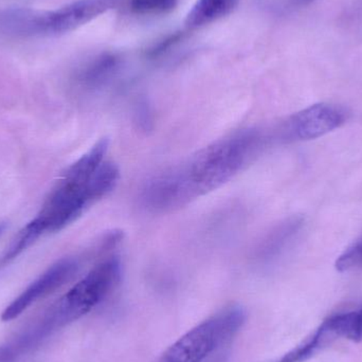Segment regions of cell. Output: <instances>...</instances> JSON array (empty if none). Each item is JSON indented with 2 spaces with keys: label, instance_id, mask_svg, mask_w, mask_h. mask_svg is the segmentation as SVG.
<instances>
[{
  "label": "cell",
  "instance_id": "cell-15",
  "mask_svg": "<svg viewBox=\"0 0 362 362\" xmlns=\"http://www.w3.org/2000/svg\"><path fill=\"white\" fill-rule=\"evenodd\" d=\"M339 272H357L362 269V238L349 247L336 261Z\"/></svg>",
  "mask_w": 362,
  "mask_h": 362
},
{
  "label": "cell",
  "instance_id": "cell-18",
  "mask_svg": "<svg viewBox=\"0 0 362 362\" xmlns=\"http://www.w3.org/2000/svg\"><path fill=\"white\" fill-rule=\"evenodd\" d=\"M227 356L228 352L225 351V348H223L204 362H227Z\"/></svg>",
  "mask_w": 362,
  "mask_h": 362
},
{
  "label": "cell",
  "instance_id": "cell-9",
  "mask_svg": "<svg viewBox=\"0 0 362 362\" xmlns=\"http://www.w3.org/2000/svg\"><path fill=\"white\" fill-rule=\"evenodd\" d=\"M120 59L112 53H103L83 64L74 74V82L85 91L102 88L120 69Z\"/></svg>",
  "mask_w": 362,
  "mask_h": 362
},
{
  "label": "cell",
  "instance_id": "cell-6",
  "mask_svg": "<svg viewBox=\"0 0 362 362\" xmlns=\"http://www.w3.org/2000/svg\"><path fill=\"white\" fill-rule=\"evenodd\" d=\"M348 119L349 112L341 106L315 104L279 123L272 137L280 144L317 139L339 129Z\"/></svg>",
  "mask_w": 362,
  "mask_h": 362
},
{
  "label": "cell",
  "instance_id": "cell-17",
  "mask_svg": "<svg viewBox=\"0 0 362 362\" xmlns=\"http://www.w3.org/2000/svg\"><path fill=\"white\" fill-rule=\"evenodd\" d=\"M21 353L15 341L0 346V362H14Z\"/></svg>",
  "mask_w": 362,
  "mask_h": 362
},
{
  "label": "cell",
  "instance_id": "cell-7",
  "mask_svg": "<svg viewBox=\"0 0 362 362\" xmlns=\"http://www.w3.org/2000/svg\"><path fill=\"white\" fill-rule=\"evenodd\" d=\"M78 262L72 257H66L53 264L4 310L1 320L8 322L18 318L32 304L71 281L78 272Z\"/></svg>",
  "mask_w": 362,
  "mask_h": 362
},
{
  "label": "cell",
  "instance_id": "cell-1",
  "mask_svg": "<svg viewBox=\"0 0 362 362\" xmlns=\"http://www.w3.org/2000/svg\"><path fill=\"white\" fill-rule=\"evenodd\" d=\"M257 129H243L198 152L187 163L153 177L140 194L142 206L153 213L180 209L231 180L264 144Z\"/></svg>",
  "mask_w": 362,
  "mask_h": 362
},
{
  "label": "cell",
  "instance_id": "cell-14",
  "mask_svg": "<svg viewBox=\"0 0 362 362\" xmlns=\"http://www.w3.org/2000/svg\"><path fill=\"white\" fill-rule=\"evenodd\" d=\"M178 0H129V10L136 15L167 14L175 10Z\"/></svg>",
  "mask_w": 362,
  "mask_h": 362
},
{
  "label": "cell",
  "instance_id": "cell-5",
  "mask_svg": "<svg viewBox=\"0 0 362 362\" xmlns=\"http://www.w3.org/2000/svg\"><path fill=\"white\" fill-rule=\"evenodd\" d=\"M246 313L229 306L187 332L159 362H204L225 348L244 325Z\"/></svg>",
  "mask_w": 362,
  "mask_h": 362
},
{
  "label": "cell",
  "instance_id": "cell-19",
  "mask_svg": "<svg viewBox=\"0 0 362 362\" xmlns=\"http://www.w3.org/2000/svg\"><path fill=\"white\" fill-rule=\"evenodd\" d=\"M291 4H295L297 6H308V4H312L315 0H291Z\"/></svg>",
  "mask_w": 362,
  "mask_h": 362
},
{
  "label": "cell",
  "instance_id": "cell-3",
  "mask_svg": "<svg viewBox=\"0 0 362 362\" xmlns=\"http://www.w3.org/2000/svg\"><path fill=\"white\" fill-rule=\"evenodd\" d=\"M119 0H76L54 11L14 8L0 16V25L11 35L57 36L78 29L114 8Z\"/></svg>",
  "mask_w": 362,
  "mask_h": 362
},
{
  "label": "cell",
  "instance_id": "cell-16",
  "mask_svg": "<svg viewBox=\"0 0 362 362\" xmlns=\"http://www.w3.org/2000/svg\"><path fill=\"white\" fill-rule=\"evenodd\" d=\"M134 115H135V121L138 127L144 132L152 131L154 127V116H153V110L146 102H140Z\"/></svg>",
  "mask_w": 362,
  "mask_h": 362
},
{
  "label": "cell",
  "instance_id": "cell-8",
  "mask_svg": "<svg viewBox=\"0 0 362 362\" xmlns=\"http://www.w3.org/2000/svg\"><path fill=\"white\" fill-rule=\"evenodd\" d=\"M304 227L301 216H291L272 228L255 249V259L259 262H272L281 257L297 240Z\"/></svg>",
  "mask_w": 362,
  "mask_h": 362
},
{
  "label": "cell",
  "instance_id": "cell-11",
  "mask_svg": "<svg viewBox=\"0 0 362 362\" xmlns=\"http://www.w3.org/2000/svg\"><path fill=\"white\" fill-rule=\"evenodd\" d=\"M238 0H197L187 17V25L200 28L229 14Z\"/></svg>",
  "mask_w": 362,
  "mask_h": 362
},
{
  "label": "cell",
  "instance_id": "cell-20",
  "mask_svg": "<svg viewBox=\"0 0 362 362\" xmlns=\"http://www.w3.org/2000/svg\"><path fill=\"white\" fill-rule=\"evenodd\" d=\"M4 228H6V226L2 225V223H0V234H1L2 232H4Z\"/></svg>",
  "mask_w": 362,
  "mask_h": 362
},
{
  "label": "cell",
  "instance_id": "cell-10",
  "mask_svg": "<svg viewBox=\"0 0 362 362\" xmlns=\"http://www.w3.org/2000/svg\"><path fill=\"white\" fill-rule=\"evenodd\" d=\"M338 339L334 329H332L329 321L325 319L322 325L301 344L296 346L291 352L285 354L278 362H304L312 358L313 356L320 352L323 349L332 344L334 340Z\"/></svg>",
  "mask_w": 362,
  "mask_h": 362
},
{
  "label": "cell",
  "instance_id": "cell-13",
  "mask_svg": "<svg viewBox=\"0 0 362 362\" xmlns=\"http://www.w3.org/2000/svg\"><path fill=\"white\" fill-rule=\"evenodd\" d=\"M42 235V232L40 231L38 226L34 223L32 219L30 223H28L23 229L17 234L15 240H13L12 244L8 247L6 252L4 253V257L0 259V267L10 263L13 259H16L21 253H23L25 249L29 248L34 242H36L40 236Z\"/></svg>",
  "mask_w": 362,
  "mask_h": 362
},
{
  "label": "cell",
  "instance_id": "cell-2",
  "mask_svg": "<svg viewBox=\"0 0 362 362\" xmlns=\"http://www.w3.org/2000/svg\"><path fill=\"white\" fill-rule=\"evenodd\" d=\"M107 150L108 140L103 138L72 163L57 181L33 219L42 233L61 231L90 204L114 189L120 173L115 163L104 160Z\"/></svg>",
  "mask_w": 362,
  "mask_h": 362
},
{
  "label": "cell",
  "instance_id": "cell-4",
  "mask_svg": "<svg viewBox=\"0 0 362 362\" xmlns=\"http://www.w3.org/2000/svg\"><path fill=\"white\" fill-rule=\"evenodd\" d=\"M121 261L110 257L91 269L76 283L42 318L51 332L82 318L99 305L118 284L121 278Z\"/></svg>",
  "mask_w": 362,
  "mask_h": 362
},
{
  "label": "cell",
  "instance_id": "cell-12",
  "mask_svg": "<svg viewBox=\"0 0 362 362\" xmlns=\"http://www.w3.org/2000/svg\"><path fill=\"white\" fill-rule=\"evenodd\" d=\"M327 319L338 338H344L353 342L362 341V306L358 310L333 315Z\"/></svg>",
  "mask_w": 362,
  "mask_h": 362
}]
</instances>
